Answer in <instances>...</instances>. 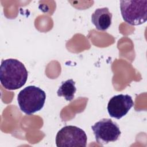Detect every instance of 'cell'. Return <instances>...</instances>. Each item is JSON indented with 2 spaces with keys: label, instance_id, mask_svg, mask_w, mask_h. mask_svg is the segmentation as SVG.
<instances>
[{
  "label": "cell",
  "instance_id": "8",
  "mask_svg": "<svg viewBox=\"0 0 147 147\" xmlns=\"http://www.w3.org/2000/svg\"><path fill=\"white\" fill-rule=\"evenodd\" d=\"M76 91L75 82L72 79H68L61 82L57 94L59 96H63L67 101H71L74 98Z\"/></svg>",
  "mask_w": 147,
  "mask_h": 147
},
{
  "label": "cell",
  "instance_id": "5",
  "mask_svg": "<svg viewBox=\"0 0 147 147\" xmlns=\"http://www.w3.org/2000/svg\"><path fill=\"white\" fill-rule=\"evenodd\" d=\"M91 129L96 141L101 145L116 141L121 134L118 125L109 118L100 119L92 126Z\"/></svg>",
  "mask_w": 147,
  "mask_h": 147
},
{
  "label": "cell",
  "instance_id": "1",
  "mask_svg": "<svg viewBox=\"0 0 147 147\" xmlns=\"http://www.w3.org/2000/svg\"><path fill=\"white\" fill-rule=\"evenodd\" d=\"M28 73L20 61L14 59L3 60L0 66V82L8 90L20 88L26 82Z\"/></svg>",
  "mask_w": 147,
  "mask_h": 147
},
{
  "label": "cell",
  "instance_id": "6",
  "mask_svg": "<svg viewBox=\"0 0 147 147\" xmlns=\"http://www.w3.org/2000/svg\"><path fill=\"white\" fill-rule=\"evenodd\" d=\"M134 106L131 96L119 94L113 96L107 105V111L110 117L120 119L125 116Z\"/></svg>",
  "mask_w": 147,
  "mask_h": 147
},
{
  "label": "cell",
  "instance_id": "3",
  "mask_svg": "<svg viewBox=\"0 0 147 147\" xmlns=\"http://www.w3.org/2000/svg\"><path fill=\"white\" fill-rule=\"evenodd\" d=\"M123 20L130 25H139L147 20V1H121Z\"/></svg>",
  "mask_w": 147,
  "mask_h": 147
},
{
  "label": "cell",
  "instance_id": "2",
  "mask_svg": "<svg viewBox=\"0 0 147 147\" xmlns=\"http://www.w3.org/2000/svg\"><path fill=\"white\" fill-rule=\"evenodd\" d=\"M45 99V92L34 86H29L24 88L18 93L17 96L20 110L28 115L40 111L44 105Z\"/></svg>",
  "mask_w": 147,
  "mask_h": 147
},
{
  "label": "cell",
  "instance_id": "7",
  "mask_svg": "<svg viewBox=\"0 0 147 147\" xmlns=\"http://www.w3.org/2000/svg\"><path fill=\"white\" fill-rule=\"evenodd\" d=\"M112 14L107 7L99 8L91 16L92 23L99 30H107L111 24Z\"/></svg>",
  "mask_w": 147,
  "mask_h": 147
},
{
  "label": "cell",
  "instance_id": "4",
  "mask_svg": "<svg viewBox=\"0 0 147 147\" xmlns=\"http://www.w3.org/2000/svg\"><path fill=\"white\" fill-rule=\"evenodd\" d=\"M87 137L84 130L76 126L69 125L62 127L56 136L57 147H85Z\"/></svg>",
  "mask_w": 147,
  "mask_h": 147
}]
</instances>
